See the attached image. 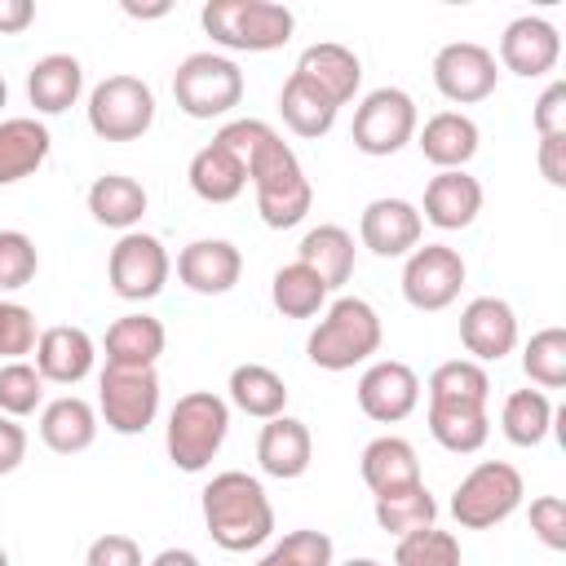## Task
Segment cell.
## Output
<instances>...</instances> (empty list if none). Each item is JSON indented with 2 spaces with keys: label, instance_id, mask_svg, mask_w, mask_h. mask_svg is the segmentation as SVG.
<instances>
[{
  "label": "cell",
  "instance_id": "cell-27",
  "mask_svg": "<svg viewBox=\"0 0 566 566\" xmlns=\"http://www.w3.org/2000/svg\"><path fill=\"white\" fill-rule=\"evenodd\" d=\"M53 150L49 128L35 115H9L0 119V186H13L31 177Z\"/></svg>",
  "mask_w": 566,
  "mask_h": 566
},
{
  "label": "cell",
  "instance_id": "cell-10",
  "mask_svg": "<svg viewBox=\"0 0 566 566\" xmlns=\"http://www.w3.org/2000/svg\"><path fill=\"white\" fill-rule=\"evenodd\" d=\"M97 411L111 433H146L159 416V376L155 367H102Z\"/></svg>",
  "mask_w": 566,
  "mask_h": 566
},
{
  "label": "cell",
  "instance_id": "cell-4",
  "mask_svg": "<svg viewBox=\"0 0 566 566\" xmlns=\"http://www.w3.org/2000/svg\"><path fill=\"white\" fill-rule=\"evenodd\" d=\"M199 27L230 53H270L292 40L296 13L279 0H208L199 9Z\"/></svg>",
  "mask_w": 566,
  "mask_h": 566
},
{
  "label": "cell",
  "instance_id": "cell-53",
  "mask_svg": "<svg viewBox=\"0 0 566 566\" xmlns=\"http://www.w3.org/2000/svg\"><path fill=\"white\" fill-rule=\"evenodd\" d=\"M340 566H380L376 557H349V562H340Z\"/></svg>",
  "mask_w": 566,
  "mask_h": 566
},
{
  "label": "cell",
  "instance_id": "cell-30",
  "mask_svg": "<svg viewBox=\"0 0 566 566\" xmlns=\"http://www.w3.org/2000/svg\"><path fill=\"white\" fill-rule=\"evenodd\" d=\"M146 186L137 177H124V172H106L88 186V212L97 226H111V230H137V221L146 217Z\"/></svg>",
  "mask_w": 566,
  "mask_h": 566
},
{
  "label": "cell",
  "instance_id": "cell-3",
  "mask_svg": "<svg viewBox=\"0 0 566 566\" xmlns=\"http://www.w3.org/2000/svg\"><path fill=\"white\" fill-rule=\"evenodd\" d=\"M380 336H385V327H380V314L371 310V301L336 296L318 314V323L305 340V358L323 371H349L380 349Z\"/></svg>",
  "mask_w": 566,
  "mask_h": 566
},
{
  "label": "cell",
  "instance_id": "cell-15",
  "mask_svg": "<svg viewBox=\"0 0 566 566\" xmlns=\"http://www.w3.org/2000/svg\"><path fill=\"white\" fill-rule=\"evenodd\" d=\"M420 234H424V221H420V208L411 199H398V195H380L363 208L358 217V239L371 256H407L411 248H420Z\"/></svg>",
  "mask_w": 566,
  "mask_h": 566
},
{
  "label": "cell",
  "instance_id": "cell-47",
  "mask_svg": "<svg viewBox=\"0 0 566 566\" xmlns=\"http://www.w3.org/2000/svg\"><path fill=\"white\" fill-rule=\"evenodd\" d=\"M531 124H535L539 137L566 133V84H562V80H553V84L539 93V102H535V111H531Z\"/></svg>",
  "mask_w": 566,
  "mask_h": 566
},
{
  "label": "cell",
  "instance_id": "cell-35",
  "mask_svg": "<svg viewBox=\"0 0 566 566\" xmlns=\"http://www.w3.org/2000/svg\"><path fill=\"white\" fill-rule=\"evenodd\" d=\"M327 296L332 292L323 287V279L301 261L279 265L274 279H270V301H274V310L283 318H314V314L327 310Z\"/></svg>",
  "mask_w": 566,
  "mask_h": 566
},
{
  "label": "cell",
  "instance_id": "cell-1",
  "mask_svg": "<svg viewBox=\"0 0 566 566\" xmlns=\"http://www.w3.org/2000/svg\"><path fill=\"white\" fill-rule=\"evenodd\" d=\"M217 142L230 146L239 155V164L248 168L256 212L270 230H292L305 221V212L314 208V186H310L296 150L265 119H230L217 133Z\"/></svg>",
  "mask_w": 566,
  "mask_h": 566
},
{
  "label": "cell",
  "instance_id": "cell-24",
  "mask_svg": "<svg viewBox=\"0 0 566 566\" xmlns=\"http://www.w3.org/2000/svg\"><path fill=\"white\" fill-rule=\"evenodd\" d=\"M84 93V66L71 53H44L40 62H31L27 71V97L35 106V115H62L80 102Z\"/></svg>",
  "mask_w": 566,
  "mask_h": 566
},
{
  "label": "cell",
  "instance_id": "cell-23",
  "mask_svg": "<svg viewBox=\"0 0 566 566\" xmlns=\"http://www.w3.org/2000/svg\"><path fill=\"white\" fill-rule=\"evenodd\" d=\"M296 75H305L314 88H323L336 106L354 102L358 84H363V62L354 49L336 44V40H323V44H310L301 57H296Z\"/></svg>",
  "mask_w": 566,
  "mask_h": 566
},
{
  "label": "cell",
  "instance_id": "cell-32",
  "mask_svg": "<svg viewBox=\"0 0 566 566\" xmlns=\"http://www.w3.org/2000/svg\"><path fill=\"white\" fill-rule=\"evenodd\" d=\"M279 115H283V124H287L296 137H323V133H332L340 106H336L323 88H314L305 75L292 71V75L283 80V88H279Z\"/></svg>",
  "mask_w": 566,
  "mask_h": 566
},
{
  "label": "cell",
  "instance_id": "cell-17",
  "mask_svg": "<svg viewBox=\"0 0 566 566\" xmlns=\"http://www.w3.org/2000/svg\"><path fill=\"white\" fill-rule=\"evenodd\" d=\"M460 345L473 354V363H500L517 345V314L500 296H473L460 310Z\"/></svg>",
  "mask_w": 566,
  "mask_h": 566
},
{
  "label": "cell",
  "instance_id": "cell-44",
  "mask_svg": "<svg viewBox=\"0 0 566 566\" xmlns=\"http://www.w3.org/2000/svg\"><path fill=\"white\" fill-rule=\"evenodd\" d=\"M40 340L35 332V314L18 301H0V358L4 363H18L22 354H31Z\"/></svg>",
  "mask_w": 566,
  "mask_h": 566
},
{
  "label": "cell",
  "instance_id": "cell-13",
  "mask_svg": "<svg viewBox=\"0 0 566 566\" xmlns=\"http://www.w3.org/2000/svg\"><path fill=\"white\" fill-rule=\"evenodd\" d=\"M495 84H500L495 53L478 40H451L433 53V88L455 106L486 102L495 93Z\"/></svg>",
  "mask_w": 566,
  "mask_h": 566
},
{
  "label": "cell",
  "instance_id": "cell-45",
  "mask_svg": "<svg viewBox=\"0 0 566 566\" xmlns=\"http://www.w3.org/2000/svg\"><path fill=\"white\" fill-rule=\"evenodd\" d=\"M531 531L544 548H553V553L566 548V504H562V495L531 500Z\"/></svg>",
  "mask_w": 566,
  "mask_h": 566
},
{
  "label": "cell",
  "instance_id": "cell-2",
  "mask_svg": "<svg viewBox=\"0 0 566 566\" xmlns=\"http://www.w3.org/2000/svg\"><path fill=\"white\" fill-rule=\"evenodd\" d=\"M199 509H203V526H208L212 544L226 553L261 548L274 535V504H270L261 478H252L243 469L212 473V482L199 495Z\"/></svg>",
  "mask_w": 566,
  "mask_h": 566
},
{
  "label": "cell",
  "instance_id": "cell-42",
  "mask_svg": "<svg viewBox=\"0 0 566 566\" xmlns=\"http://www.w3.org/2000/svg\"><path fill=\"white\" fill-rule=\"evenodd\" d=\"M332 535L327 531H314V526H301V531H287L256 566H332Z\"/></svg>",
  "mask_w": 566,
  "mask_h": 566
},
{
  "label": "cell",
  "instance_id": "cell-28",
  "mask_svg": "<svg viewBox=\"0 0 566 566\" xmlns=\"http://www.w3.org/2000/svg\"><path fill=\"white\" fill-rule=\"evenodd\" d=\"M106 367H155L168 332L155 314H124L106 327Z\"/></svg>",
  "mask_w": 566,
  "mask_h": 566
},
{
  "label": "cell",
  "instance_id": "cell-48",
  "mask_svg": "<svg viewBox=\"0 0 566 566\" xmlns=\"http://www.w3.org/2000/svg\"><path fill=\"white\" fill-rule=\"evenodd\" d=\"M539 172H544V181L548 186H566V133H557V137H539Z\"/></svg>",
  "mask_w": 566,
  "mask_h": 566
},
{
  "label": "cell",
  "instance_id": "cell-25",
  "mask_svg": "<svg viewBox=\"0 0 566 566\" xmlns=\"http://www.w3.org/2000/svg\"><path fill=\"white\" fill-rule=\"evenodd\" d=\"M186 181L190 190L203 199V203H234L243 190H248V168L239 164V155L230 146H221L217 137L208 146H199L190 155V168H186Z\"/></svg>",
  "mask_w": 566,
  "mask_h": 566
},
{
  "label": "cell",
  "instance_id": "cell-43",
  "mask_svg": "<svg viewBox=\"0 0 566 566\" xmlns=\"http://www.w3.org/2000/svg\"><path fill=\"white\" fill-rule=\"evenodd\" d=\"M40 270V252L31 243V234L22 230H0V292H18L35 279Z\"/></svg>",
  "mask_w": 566,
  "mask_h": 566
},
{
  "label": "cell",
  "instance_id": "cell-50",
  "mask_svg": "<svg viewBox=\"0 0 566 566\" xmlns=\"http://www.w3.org/2000/svg\"><path fill=\"white\" fill-rule=\"evenodd\" d=\"M35 22V4L31 0H0V35H18Z\"/></svg>",
  "mask_w": 566,
  "mask_h": 566
},
{
  "label": "cell",
  "instance_id": "cell-38",
  "mask_svg": "<svg viewBox=\"0 0 566 566\" xmlns=\"http://www.w3.org/2000/svg\"><path fill=\"white\" fill-rule=\"evenodd\" d=\"M433 517H438V500H433V491L424 482H411V486L376 495V526L398 535V539L411 535V531L433 526Z\"/></svg>",
  "mask_w": 566,
  "mask_h": 566
},
{
  "label": "cell",
  "instance_id": "cell-31",
  "mask_svg": "<svg viewBox=\"0 0 566 566\" xmlns=\"http://www.w3.org/2000/svg\"><path fill=\"white\" fill-rule=\"evenodd\" d=\"M296 261L310 265L323 279L327 292H336L354 274V234L345 226H314V230H305V239L296 248Z\"/></svg>",
  "mask_w": 566,
  "mask_h": 566
},
{
  "label": "cell",
  "instance_id": "cell-16",
  "mask_svg": "<svg viewBox=\"0 0 566 566\" xmlns=\"http://www.w3.org/2000/svg\"><path fill=\"white\" fill-rule=\"evenodd\" d=\"M557 57H562V35H557V27H553L548 18H539V13L513 18V22L504 27V35H500V62H504V71H513V75H522V80L548 75V71L557 66Z\"/></svg>",
  "mask_w": 566,
  "mask_h": 566
},
{
  "label": "cell",
  "instance_id": "cell-6",
  "mask_svg": "<svg viewBox=\"0 0 566 566\" xmlns=\"http://www.w3.org/2000/svg\"><path fill=\"white\" fill-rule=\"evenodd\" d=\"M172 97L190 119H221L243 102V71L226 53H190L172 71Z\"/></svg>",
  "mask_w": 566,
  "mask_h": 566
},
{
  "label": "cell",
  "instance_id": "cell-14",
  "mask_svg": "<svg viewBox=\"0 0 566 566\" xmlns=\"http://www.w3.org/2000/svg\"><path fill=\"white\" fill-rule=\"evenodd\" d=\"M358 407L376 424H398L420 407V376L398 358H376L358 376Z\"/></svg>",
  "mask_w": 566,
  "mask_h": 566
},
{
  "label": "cell",
  "instance_id": "cell-18",
  "mask_svg": "<svg viewBox=\"0 0 566 566\" xmlns=\"http://www.w3.org/2000/svg\"><path fill=\"white\" fill-rule=\"evenodd\" d=\"M243 274V252L230 239H195L177 252V279L199 296H226Z\"/></svg>",
  "mask_w": 566,
  "mask_h": 566
},
{
  "label": "cell",
  "instance_id": "cell-11",
  "mask_svg": "<svg viewBox=\"0 0 566 566\" xmlns=\"http://www.w3.org/2000/svg\"><path fill=\"white\" fill-rule=\"evenodd\" d=\"M168 274H172V256L146 230H128L111 248L106 279H111V292L119 301H150V296H159L164 283H168Z\"/></svg>",
  "mask_w": 566,
  "mask_h": 566
},
{
  "label": "cell",
  "instance_id": "cell-19",
  "mask_svg": "<svg viewBox=\"0 0 566 566\" xmlns=\"http://www.w3.org/2000/svg\"><path fill=\"white\" fill-rule=\"evenodd\" d=\"M93 363H97V345L84 327L57 323V327H44L35 340V371L49 385H80L93 371Z\"/></svg>",
  "mask_w": 566,
  "mask_h": 566
},
{
  "label": "cell",
  "instance_id": "cell-40",
  "mask_svg": "<svg viewBox=\"0 0 566 566\" xmlns=\"http://www.w3.org/2000/svg\"><path fill=\"white\" fill-rule=\"evenodd\" d=\"M394 566H464L460 557V539L451 531H438V526H424V531H411L398 539L394 548Z\"/></svg>",
  "mask_w": 566,
  "mask_h": 566
},
{
  "label": "cell",
  "instance_id": "cell-20",
  "mask_svg": "<svg viewBox=\"0 0 566 566\" xmlns=\"http://www.w3.org/2000/svg\"><path fill=\"white\" fill-rule=\"evenodd\" d=\"M314 460V438H310V424L296 420V416H274L261 424V438H256V464L261 473L279 478V482H292L310 469Z\"/></svg>",
  "mask_w": 566,
  "mask_h": 566
},
{
  "label": "cell",
  "instance_id": "cell-37",
  "mask_svg": "<svg viewBox=\"0 0 566 566\" xmlns=\"http://www.w3.org/2000/svg\"><path fill=\"white\" fill-rule=\"evenodd\" d=\"M500 429L513 447H539L553 429V402L544 389H513L500 407Z\"/></svg>",
  "mask_w": 566,
  "mask_h": 566
},
{
  "label": "cell",
  "instance_id": "cell-51",
  "mask_svg": "<svg viewBox=\"0 0 566 566\" xmlns=\"http://www.w3.org/2000/svg\"><path fill=\"white\" fill-rule=\"evenodd\" d=\"M146 566H199V557H195L190 548H164V553H155Z\"/></svg>",
  "mask_w": 566,
  "mask_h": 566
},
{
  "label": "cell",
  "instance_id": "cell-26",
  "mask_svg": "<svg viewBox=\"0 0 566 566\" xmlns=\"http://www.w3.org/2000/svg\"><path fill=\"white\" fill-rule=\"evenodd\" d=\"M358 473L367 482L371 495H385V491H398V486H411L420 482V460H416V447L398 433H380L363 447L358 455Z\"/></svg>",
  "mask_w": 566,
  "mask_h": 566
},
{
  "label": "cell",
  "instance_id": "cell-52",
  "mask_svg": "<svg viewBox=\"0 0 566 566\" xmlns=\"http://www.w3.org/2000/svg\"><path fill=\"white\" fill-rule=\"evenodd\" d=\"M168 9H172L168 0H159V4H133V0H124V13L128 18H164Z\"/></svg>",
  "mask_w": 566,
  "mask_h": 566
},
{
  "label": "cell",
  "instance_id": "cell-36",
  "mask_svg": "<svg viewBox=\"0 0 566 566\" xmlns=\"http://www.w3.org/2000/svg\"><path fill=\"white\" fill-rule=\"evenodd\" d=\"M486 398H491V376L473 358L438 363L433 376H429V402H442V407H486Z\"/></svg>",
  "mask_w": 566,
  "mask_h": 566
},
{
  "label": "cell",
  "instance_id": "cell-29",
  "mask_svg": "<svg viewBox=\"0 0 566 566\" xmlns=\"http://www.w3.org/2000/svg\"><path fill=\"white\" fill-rule=\"evenodd\" d=\"M93 438H97V411H93L84 398L62 394V398L44 402V411H40V442H44L49 451H57V455H80V451L93 447Z\"/></svg>",
  "mask_w": 566,
  "mask_h": 566
},
{
  "label": "cell",
  "instance_id": "cell-46",
  "mask_svg": "<svg viewBox=\"0 0 566 566\" xmlns=\"http://www.w3.org/2000/svg\"><path fill=\"white\" fill-rule=\"evenodd\" d=\"M84 566H146L142 562V544L133 535H119V531H106L88 544L84 553Z\"/></svg>",
  "mask_w": 566,
  "mask_h": 566
},
{
  "label": "cell",
  "instance_id": "cell-21",
  "mask_svg": "<svg viewBox=\"0 0 566 566\" xmlns=\"http://www.w3.org/2000/svg\"><path fill=\"white\" fill-rule=\"evenodd\" d=\"M478 212H482V181L478 177H469L464 168L429 177L420 221H429L438 230H464V226L478 221Z\"/></svg>",
  "mask_w": 566,
  "mask_h": 566
},
{
  "label": "cell",
  "instance_id": "cell-12",
  "mask_svg": "<svg viewBox=\"0 0 566 566\" xmlns=\"http://www.w3.org/2000/svg\"><path fill=\"white\" fill-rule=\"evenodd\" d=\"M464 287V256L451 243H424L407 252L402 265V296L420 314L447 310Z\"/></svg>",
  "mask_w": 566,
  "mask_h": 566
},
{
  "label": "cell",
  "instance_id": "cell-22",
  "mask_svg": "<svg viewBox=\"0 0 566 566\" xmlns=\"http://www.w3.org/2000/svg\"><path fill=\"white\" fill-rule=\"evenodd\" d=\"M416 146L438 172H451V168H464L478 155L482 133L464 111H438V115L424 119V128H416Z\"/></svg>",
  "mask_w": 566,
  "mask_h": 566
},
{
  "label": "cell",
  "instance_id": "cell-34",
  "mask_svg": "<svg viewBox=\"0 0 566 566\" xmlns=\"http://www.w3.org/2000/svg\"><path fill=\"white\" fill-rule=\"evenodd\" d=\"M429 433H433V442L442 451L473 455L491 438V416H486V407H442V402H429Z\"/></svg>",
  "mask_w": 566,
  "mask_h": 566
},
{
  "label": "cell",
  "instance_id": "cell-7",
  "mask_svg": "<svg viewBox=\"0 0 566 566\" xmlns=\"http://www.w3.org/2000/svg\"><path fill=\"white\" fill-rule=\"evenodd\" d=\"M522 495H526V482L509 460H482L451 491V517L464 531H491L522 509Z\"/></svg>",
  "mask_w": 566,
  "mask_h": 566
},
{
  "label": "cell",
  "instance_id": "cell-41",
  "mask_svg": "<svg viewBox=\"0 0 566 566\" xmlns=\"http://www.w3.org/2000/svg\"><path fill=\"white\" fill-rule=\"evenodd\" d=\"M44 402V376L35 363H0V416H31Z\"/></svg>",
  "mask_w": 566,
  "mask_h": 566
},
{
  "label": "cell",
  "instance_id": "cell-49",
  "mask_svg": "<svg viewBox=\"0 0 566 566\" xmlns=\"http://www.w3.org/2000/svg\"><path fill=\"white\" fill-rule=\"evenodd\" d=\"M27 460V429L13 416H0V473H13Z\"/></svg>",
  "mask_w": 566,
  "mask_h": 566
},
{
  "label": "cell",
  "instance_id": "cell-55",
  "mask_svg": "<svg viewBox=\"0 0 566 566\" xmlns=\"http://www.w3.org/2000/svg\"><path fill=\"white\" fill-rule=\"evenodd\" d=\"M0 566H9V553H4V548H0Z\"/></svg>",
  "mask_w": 566,
  "mask_h": 566
},
{
  "label": "cell",
  "instance_id": "cell-5",
  "mask_svg": "<svg viewBox=\"0 0 566 566\" xmlns=\"http://www.w3.org/2000/svg\"><path fill=\"white\" fill-rule=\"evenodd\" d=\"M226 433H230V402L212 389H190L168 411L164 447L181 473H203L212 455L221 451Z\"/></svg>",
  "mask_w": 566,
  "mask_h": 566
},
{
  "label": "cell",
  "instance_id": "cell-39",
  "mask_svg": "<svg viewBox=\"0 0 566 566\" xmlns=\"http://www.w3.org/2000/svg\"><path fill=\"white\" fill-rule=\"evenodd\" d=\"M522 371L539 389H562L566 385V327H539L522 349Z\"/></svg>",
  "mask_w": 566,
  "mask_h": 566
},
{
  "label": "cell",
  "instance_id": "cell-33",
  "mask_svg": "<svg viewBox=\"0 0 566 566\" xmlns=\"http://www.w3.org/2000/svg\"><path fill=\"white\" fill-rule=\"evenodd\" d=\"M230 402L243 411V416H256V420H274V416H283V407H287V385H283V376L274 371V367H265V363H239L234 371H230Z\"/></svg>",
  "mask_w": 566,
  "mask_h": 566
},
{
  "label": "cell",
  "instance_id": "cell-54",
  "mask_svg": "<svg viewBox=\"0 0 566 566\" xmlns=\"http://www.w3.org/2000/svg\"><path fill=\"white\" fill-rule=\"evenodd\" d=\"M4 102H9V84L0 80V106H4Z\"/></svg>",
  "mask_w": 566,
  "mask_h": 566
},
{
  "label": "cell",
  "instance_id": "cell-9",
  "mask_svg": "<svg viewBox=\"0 0 566 566\" xmlns=\"http://www.w3.org/2000/svg\"><path fill=\"white\" fill-rule=\"evenodd\" d=\"M416 128H420V115H416L411 93L385 84V88H371L358 102L349 142H354V150H363L371 159H385V155H398L416 137Z\"/></svg>",
  "mask_w": 566,
  "mask_h": 566
},
{
  "label": "cell",
  "instance_id": "cell-8",
  "mask_svg": "<svg viewBox=\"0 0 566 566\" xmlns=\"http://www.w3.org/2000/svg\"><path fill=\"white\" fill-rule=\"evenodd\" d=\"M88 128L102 142H137L155 124V93L137 75H106L88 93Z\"/></svg>",
  "mask_w": 566,
  "mask_h": 566
}]
</instances>
